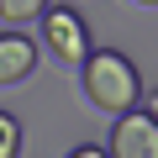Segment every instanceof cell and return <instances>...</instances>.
Instances as JSON below:
<instances>
[{
    "mask_svg": "<svg viewBox=\"0 0 158 158\" xmlns=\"http://www.w3.org/2000/svg\"><path fill=\"white\" fill-rule=\"evenodd\" d=\"M69 158H111V153H106V148H95V142H85V148H74Z\"/></svg>",
    "mask_w": 158,
    "mask_h": 158,
    "instance_id": "obj_7",
    "label": "cell"
},
{
    "mask_svg": "<svg viewBox=\"0 0 158 158\" xmlns=\"http://www.w3.org/2000/svg\"><path fill=\"white\" fill-rule=\"evenodd\" d=\"M0 158H21V121L0 111Z\"/></svg>",
    "mask_w": 158,
    "mask_h": 158,
    "instance_id": "obj_6",
    "label": "cell"
},
{
    "mask_svg": "<svg viewBox=\"0 0 158 158\" xmlns=\"http://www.w3.org/2000/svg\"><path fill=\"white\" fill-rule=\"evenodd\" d=\"M111 158H158V121L148 111H127L116 116V132H111Z\"/></svg>",
    "mask_w": 158,
    "mask_h": 158,
    "instance_id": "obj_3",
    "label": "cell"
},
{
    "mask_svg": "<svg viewBox=\"0 0 158 158\" xmlns=\"http://www.w3.org/2000/svg\"><path fill=\"white\" fill-rule=\"evenodd\" d=\"M79 79H85V95L95 111L106 116H127L137 111V95H142V79H137V63L116 48H95L85 58V69H79Z\"/></svg>",
    "mask_w": 158,
    "mask_h": 158,
    "instance_id": "obj_1",
    "label": "cell"
},
{
    "mask_svg": "<svg viewBox=\"0 0 158 158\" xmlns=\"http://www.w3.org/2000/svg\"><path fill=\"white\" fill-rule=\"evenodd\" d=\"M42 42H48V53H53L58 63H69V69H85V58H90L85 16H79L74 6H48V11H42Z\"/></svg>",
    "mask_w": 158,
    "mask_h": 158,
    "instance_id": "obj_2",
    "label": "cell"
},
{
    "mask_svg": "<svg viewBox=\"0 0 158 158\" xmlns=\"http://www.w3.org/2000/svg\"><path fill=\"white\" fill-rule=\"evenodd\" d=\"M132 6H158V0H132Z\"/></svg>",
    "mask_w": 158,
    "mask_h": 158,
    "instance_id": "obj_9",
    "label": "cell"
},
{
    "mask_svg": "<svg viewBox=\"0 0 158 158\" xmlns=\"http://www.w3.org/2000/svg\"><path fill=\"white\" fill-rule=\"evenodd\" d=\"M42 11H48V0H0V21H11V32L16 21H42Z\"/></svg>",
    "mask_w": 158,
    "mask_h": 158,
    "instance_id": "obj_5",
    "label": "cell"
},
{
    "mask_svg": "<svg viewBox=\"0 0 158 158\" xmlns=\"http://www.w3.org/2000/svg\"><path fill=\"white\" fill-rule=\"evenodd\" d=\"M37 69V42L27 32H0V85H21Z\"/></svg>",
    "mask_w": 158,
    "mask_h": 158,
    "instance_id": "obj_4",
    "label": "cell"
},
{
    "mask_svg": "<svg viewBox=\"0 0 158 158\" xmlns=\"http://www.w3.org/2000/svg\"><path fill=\"white\" fill-rule=\"evenodd\" d=\"M142 111H148V116H153V121H158V90H153V95H148V106H142Z\"/></svg>",
    "mask_w": 158,
    "mask_h": 158,
    "instance_id": "obj_8",
    "label": "cell"
}]
</instances>
